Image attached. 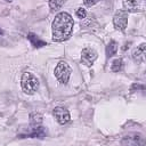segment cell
Segmentation results:
<instances>
[{
  "mask_svg": "<svg viewBox=\"0 0 146 146\" xmlns=\"http://www.w3.org/2000/svg\"><path fill=\"white\" fill-rule=\"evenodd\" d=\"M55 76L56 79L62 83V84H66L68 82V79L71 76L72 70L70 67V65L66 62H59L56 67H55Z\"/></svg>",
  "mask_w": 146,
  "mask_h": 146,
  "instance_id": "3957f363",
  "label": "cell"
},
{
  "mask_svg": "<svg viewBox=\"0 0 146 146\" xmlns=\"http://www.w3.org/2000/svg\"><path fill=\"white\" fill-rule=\"evenodd\" d=\"M116 51H117V43L114 40H112L106 46V56L107 57H112V56H114L116 54Z\"/></svg>",
  "mask_w": 146,
  "mask_h": 146,
  "instance_id": "7c38bea8",
  "label": "cell"
},
{
  "mask_svg": "<svg viewBox=\"0 0 146 146\" xmlns=\"http://www.w3.org/2000/svg\"><path fill=\"white\" fill-rule=\"evenodd\" d=\"M97 57H98V54L92 48H84L81 52V62L87 66H91L97 59Z\"/></svg>",
  "mask_w": 146,
  "mask_h": 146,
  "instance_id": "8992f818",
  "label": "cell"
},
{
  "mask_svg": "<svg viewBox=\"0 0 146 146\" xmlns=\"http://www.w3.org/2000/svg\"><path fill=\"white\" fill-rule=\"evenodd\" d=\"M75 14H76V16H78L79 18H84V17L87 16V11H86V9L82 8V7L78 8L76 11H75Z\"/></svg>",
  "mask_w": 146,
  "mask_h": 146,
  "instance_id": "9a60e30c",
  "label": "cell"
},
{
  "mask_svg": "<svg viewBox=\"0 0 146 146\" xmlns=\"http://www.w3.org/2000/svg\"><path fill=\"white\" fill-rule=\"evenodd\" d=\"M52 114H54L55 119L57 120V122L59 124H66L71 119V115H70L68 111L64 107H55Z\"/></svg>",
  "mask_w": 146,
  "mask_h": 146,
  "instance_id": "52a82bcc",
  "label": "cell"
},
{
  "mask_svg": "<svg viewBox=\"0 0 146 146\" xmlns=\"http://www.w3.org/2000/svg\"><path fill=\"white\" fill-rule=\"evenodd\" d=\"M7 1H11V0H7Z\"/></svg>",
  "mask_w": 146,
  "mask_h": 146,
  "instance_id": "ac0fdd59",
  "label": "cell"
},
{
  "mask_svg": "<svg viewBox=\"0 0 146 146\" xmlns=\"http://www.w3.org/2000/svg\"><path fill=\"white\" fill-rule=\"evenodd\" d=\"M27 39L30 40L31 44H32L33 47H35V48H40V47L46 46V42L42 41V40H41L38 35H35L34 33H29V34H27Z\"/></svg>",
  "mask_w": 146,
  "mask_h": 146,
  "instance_id": "8fae6325",
  "label": "cell"
},
{
  "mask_svg": "<svg viewBox=\"0 0 146 146\" xmlns=\"http://www.w3.org/2000/svg\"><path fill=\"white\" fill-rule=\"evenodd\" d=\"M83 2H84V5H86V6L91 7V6H94L95 3H97V2H98V0H83Z\"/></svg>",
  "mask_w": 146,
  "mask_h": 146,
  "instance_id": "2e32d148",
  "label": "cell"
},
{
  "mask_svg": "<svg viewBox=\"0 0 146 146\" xmlns=\"http://www.w3.org/2000/svg\"><path fill=\"white\" fill-rule=\"evenodd\" d=\"M21 86L25 94L33 95L39 89V80L35 75H33L30 72H25L22 75L21 79Z\"/></svg>",
  "mask_w": 146,
  "mask_h": 146,
  "instance_id": "7a4b0ae2",
  "label": "cell"
},
{
  "mask_svg": "<svg viewBox=\"0 0 146 146\" xmlns=\"http://www.w3.org/2000/svg\"><path fill=\"white\" fill-rule=\"evenodd\" d=\"M122 146H146V138L139 132H132L123 137Z\"/></svg>",
  "mask_w": 146,
  "mask_h": 146,
  "instance_id": "277c9868",
  "label": "cell"
},
{
  "mask_svg": "<svg viewBox=\"0 0 146 146\" xmlns=\"http://www.w3.org/2000/svg\"><path fill=\"white\" fill-rule=\"evenodd\" d=\"M73 18L70 14L63 11L56 15L52 22V40L56 42H62L67 40L73 31Z\"/></svg>",
  "mask_w": 146,
  "mask_h": 146,
  "instance_id": "6da1fadb",
  "label": "cell"
},
{
  "mask_svg": "<svg viewBox=\"0 0 146 146\" xmlns=\"http://www.w3.org/2000/svg\"><path fill=\"white\" fill-rule=\"evenodd\" d=\"M65 2L66 0H49V7L51 10H58Z\"/></svg>",
  "mask_w": 146,
  "mask_h": 146,
  "instance_id": "4fadbf2b",
  "label": "cell"
},
{
  "mask_svg": "<svg viewBox=\"0 0 146 146\" xmlns=\"http://www.w3.org/2000/svg\"><path fill=\"white\" fill-rule=\"evenodd\" d=\"M122 67H123V60L121 58H117V59L113 60L112 66H111V70L113 72H119V71L122 70Z\"/></svg>",
  "mask_w": 146,
  "mask_h": 146,
  "instance_id": "5bb4252c",
  "label": "cell"
},
{
  "mask_svg": "<svg viewBox=\"0 0 146 146\" xmlns=\"http://www.w3.org/2000/svg\"><path fill=\"white\" fill-rule=\"evenodd\" d=\"M113 24L116 30L124 31L128 24V11H125L124 9L117 10L113 17Z\"/></svg>",
  "mask_w": 146,
  "mask_h": 146,
  "instance_id": "5b68a950",
  "label": "cell"
},
{
  "mask_svg": "<svg viewBox=\"0 0 146 146\" xmlns=\"http://www.w3.org/2000/svg\"><path fill=\"white\" fill-rule=\"evenodd\" d=\"M42 121H43L42 114H40L38 112H33V113L30 114V125L31 127H33V128L41 127Z\"/></svg>",
  "mask_w": 146,
  "mask_h": 146,
  "instance_id": "30bf717a",
  "label": "cell"
},
{
  "mask_svg": "<svg viewBox=\"0 0 146 146\" xmlns=\"http://www.w3.org/2000/svg\"><path fill=\"white\" fill-rule=\"evenodd\" d=\"M0 34H2V30L1 29H0Z\"/></svg>",
  "mask_w": 146,
  "mask_h": 146,
  "instance_id": "e0dca14e",
  "label": "cell"
},
{
  "mask_svg": "<svg viewBox=\"0 0 146 146\" xmlns=\"http://www.w3.org/2000/svg\"><path fill=\"white\" fill-rule=\"evenodd\" d=\"M132 58L137 63L146 62V43H141L132 51Z\"/></svg>",
  "mask_w": 146,
  "mask_h": 146,
  "instance_id": "ba28073f",
  "label": "cell"
},
{
  "mask_svg": "<svg viewBox=\"0 0 146 146\" xmlns=\"http://www.w3.org/2000/svg\"><path fill=\"white\" fill-rule=\"evenodd\" d=\"M122 3H123L125 11H130V13L140 11L143 8L140 0H122Z\"/></svg>",
  "mask_w": 146,
  "mask_h": 146,
  "instance_id": "9c48e42d",
  "label": "cell"
}]
</instances>
